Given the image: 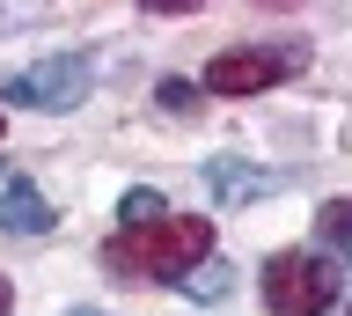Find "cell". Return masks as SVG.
I'll return each mask as SVG.
<instances>
[{"mask_svg":"<svg viewBox=\"0 0 352 316\" xmlns=\"http://www.w3.org/2000/svg\"><path fill=\"white\" fill-rule=\"evenodd\" d=\"M206 257H213V221H198V213H169L154 228H118L103 243V265L140 272V280H191Z\"/></svg>","mask_w":352,"mask_h":316,"instance_id":"6da1fadb","label":"cell"},{"mask_svg":"<svg viewBox=\"0 0 352 316\" xmlns=\"http://www.w3.org/2000/svg\"><path fill=\"white\" fill-rule=\"evenodd\" d=\"M338 294H345L338 265L308 257V250H279V257L264 265V309L272 316H323Z\"/></svg>","mask_w":352,"mask_h":316,"instance_id":"7a4b0ae2","label":"cell"},{"mask_svg":"<svg viewBox=\"0 0 352 316\" xmlns=\"http://www.w3.org/2000/svg\"><path fill=\"white\" fill-rule=\"evenodd\" d=\"M286 74H301V52H279V45H242V52H220L206 59V89L213 96H257Z\"/></svg>","mask_w":352,"mask_h":316,"instance_id":"3957f363","label":"cell"},{"mask_svg":"<svg viewBox=\"0 0 352 316\" xmlns=\"http://www.w3.org/2000/svg\"><path fill=\"white\" fill-rule=\"evenodd\" d=\"M0 96H8L15 111H74L88 96V59H37V67H22Z\"/></svg>","mask_w":352,"mask_h":316,"instance_id":"277c9868","label":"cell"},{"mask_svg":"<svg viewBox=\"0 0 352 316\" xmlns=\"http://www.w3.org/2000/svg\"><path fill=\"white\" fill-rule=\"evenodd\" d=\"M206 191H213L220 206H250V199L272 191V177H264L257 162H242V155H213L206 162Z\"/></svg>","mask_w":352,"mask_h":316,"instance_id":"5b68a950","label":"cell"},{"mask_svg":"<svg viewBox=\"0 0 352 316\" xmlns=\"http://www.w3.org/2000/svg\"><path fill=\"white\" fill-rule=\"evenodd\" d=\"M52 228V206L37 199L30 177H8L0 184V235H44Z\"/></svg>","mask_w":352,"mask_h":316,"instance_id":"8992f818","label":"cell"},{"mask_svg":"<svg viewBox=\"0 0 352 316\" xmlns=\"http://www.w3.org/2000/svg\"><path fill=\"white\" fill-rule=\"evenodd\" d=\"M316 235L330 243V257H345V265H352V199H330L323 213H316Z\"/></svg>","mask_w":352,"mask_h":316,"instance_id":"52a82bcc","label":"cell"},{"mask_svg":"<svg viewBox=\"0 0 352 316\" xmlns=\"http://www.w3.org/2000/svg\"><path fill=\"white\" fill-rule=\"evenodd\" d=\"M154 221H169V206H162V191H125V206H118V228H154Z\"/></svg>","mask_w":352,"mask_h":316,"instance_id":"ba28073f","label":"cell"},{"mask_svg":"<svg viewBox=\"0 0 352 316\" xmlns=\"http://www.w3.org/2000/svg\"><path fill=\"white\" fill-rule=\"evenodd\" d=\"M228 287H235V272L220 265V257H206V265H198L191 280H184V294H191V302H220Z\"/></svg>","mask_w":352,"mask_h":316,"instance_id":"9c48e42d","label":"cell"},{"mask_svg":"<svg viewBox=\"0 0 352 316\" xmlns=\"http://www.w3.org/2000/svg\"><path fill=\"white\" fill-rule=\"evenodd\" d=\"M154 103L184 118V111H198V89H191V81H162V89H154Z\"/></svg>","mask_w":352,"mask_h":316,"instance_id":"30bf717a","label":"cell"},{"mask_svg":"<svg viewBox=\"0 0 352 316\" xmlns=\"http://www.w3.org/2000/svg\"><path fill=\"white\" fill-rule=\"evenodd\" d=\"M8 302H15V287H8V280H0V316H8Z\"/></svg>","mask_w":352,"mask_h":316,"instance_id":"8fae6325","label":"cell"},{"mask_svg":"<svg viewBox=\"0 0 352 316\" xmlns=\"http://www.w3.org/2000/svg\"><path fill=\"white\" fill-rule=\"evenodd\" d=\"M338 316H352V309H338Z\"/></svg>","mask_w":352,"mask_h":316,"instance_id":"7c38bea8","label":"cell"}]
</instances>
